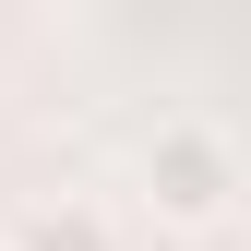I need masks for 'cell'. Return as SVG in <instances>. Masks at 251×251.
<instances>
[{
  "label": "cell",
  "mask_w": 251,
  "mask_h": 251,
  "mask_svg": "<svg viewBox=\"0 0 251 251\" xmlns=\"http://www.w3.org/2000/svg\"><path fill=\"white\" fill-rule=\"evenodd\" d=\"M132 192H144V215H155V227H227V215H239V192H251V168H239L227 120L168 108V120L132 144Z\"/></svg>",
  "instance_id": "obj_1"
},
{
  "label": "cell",
  "mask_w": 251,
  "mask_h": 251,
  "mask_svg": "<svg viewBox=\"0 0 251 251\" xmlns=\"http://www.w3.org/2000/svg\"><path fill=\"white\" fill-rule=\"evenodd\" d=\"M0 251H120V215L96 192H24L12 227H0Z\"/></svg>",
  "instance_id": "obj_2"
}]
</instances>
